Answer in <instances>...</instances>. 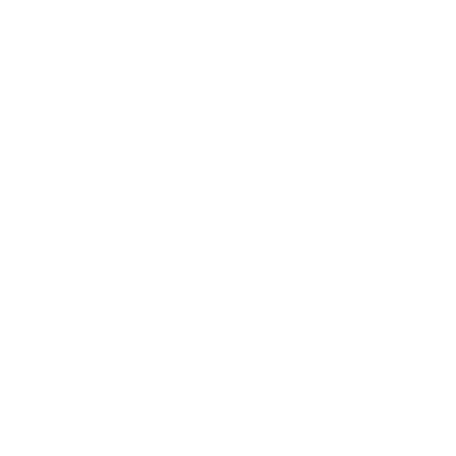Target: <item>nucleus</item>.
I'll return each mask as SVG.
<instances>
[]
</instances>
